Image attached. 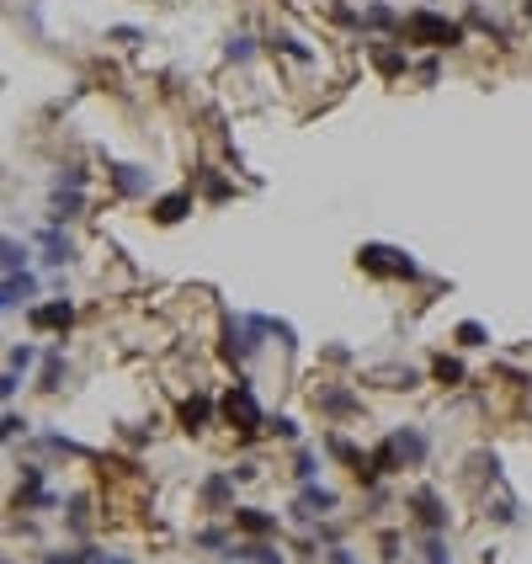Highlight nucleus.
<instances>
[{
	"mask_svg": "<svg viewBox=\"0 0 532 564\" xmlns=\"http://www.w3.org/2000/svg\"><path fill=\"white\" fill-rule=\"evenodd\" d=\"M405 37H410V43H432V48L464 43V32H458L448 16H437V11H410V16H405Z\"/></svg>",
	"mask_w": 532,
	"mask_h": 564,
	"instance_id": "f257e3e1",
	"label": "nucleus"
},
{
	"mask_svg": "<svg viewBox=\"0 0 532 564\" xmlns=\"http://www.w3.org/2000/svg\"><path fill=\"white\" fill-rule=\"evenodd\" d=\"M224 416H229V421H240V432H256V421H261V410H256V394L240 384V389L224 400Z\"/></svg>",
	"mask_w": 532,
	"mask_h": 564,
	"instance_id": "f03ea898",
	"label": "nucleus"
},
{
	"mask_svg": "<svg viewBox=\"0 0 532 564\" xmlns=\"http://www.w3.org/2000/svg\"><path fill=\"white\" fill-rule=\"evenodd\" d=\"M32 325H59V330H64V325H69V304H48V309H37Z\"/></svg>",
	"mask_w": 532,
	"mask_h": 564,
	"instance_id": "7ed1b4c3",
	"label": "nucleus"
},
{
	"mask_svg": "<svg viewBox=\"0 0 532 564\" xmlns=\"http://www.w3.org/2000/svg\"><path fill=\"white\" fill-rule=\"evenodd\" d=\"M181 213H187V197H165V203L155 208V218H160V224H176Z\"/></svg>",
	"mask_w": 532,
	"mask_h": 564,
	"instance_id": "20e7f679",
	"label": "nucleus"
}]
</instances>
